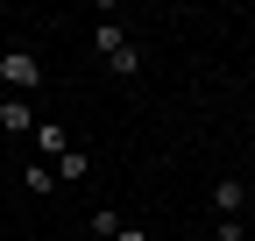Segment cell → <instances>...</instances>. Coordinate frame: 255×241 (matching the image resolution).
Wrapping results in <instances>:
<instances>
[{
	"mask_svg": "<svg viewBox=\"0 0 255 241\" xmlns=\"http://www.w3.org/2000/svg\"><path fill=\"white\" fill-rule=\"evenodd\" d=\"M0 128H7V135H36V107H28V100H0Z\"/></svg>",
	"mask_w": 255,
	"mask_h": 241,
	"instance_id": "3957f363",
	"label": "cell"
},
{
	"mask_svg": "<svg viewBox=\"0 0 255 241\" xmlns=\"http://www.w3.org/2000/svg\"><path fill=\"white\" fill-rule=\"evenodd\" d=\"M114 241H149V234H142V227H135V220H128V227H121V234H114Z\"/></svg>",
	"mask_w": 255,
	"mask_h": 241,
	"instance_id": "9c48e42d",
	"label": "cell"
},
{
	"mask_svg": "<svg viewBox=\"0 0 255 241\" xmlns=\"http://www.w3.org/2000/svg\"><path fill=\"white\" fill-rule=\"evenodd\" d=\"M36 149H43V156L57 163V156H64V149H71V135H64V128H57V120H36Z\"/></svg>",
	"mask_w": 255,
	"mask_h": 241,
	"instance_id": "8992f818",
	"label": "cell"
},
{
	"mask_svg": "<svg viewBox=\"0 0 255 241\" xmlns=\"http://www.w3.org/2000/svg\"><path fill=\"white\" fill-rule=\"evenodd\" d=\"M21 177H28V192H50V185H57V170H50V163H28Z\"/></svg>",
	"mask_w": 255,
	"mask_h": 241,
	"instance_id": "ba28073f",
	"label": "cell"
},
{
	"mask_svg": "<svg viewBox=\"0 0 255 241\" xmlns=\"http://www.w3.org/2000/svg\"><path fill=\"white\" fill-rule=\"evenodd\" d=\"M92 43H100V57L114 64V78H142V50L128 43L121 21H100V28H92Z\"/></svg>",
	"mask_w": 255,
	"mask_h": 241,
	"instance_id": "6da1fadb",
	"label": "cell"
},
{
	"mask_svg": "<svg viewBox=\"0 0 255 241\" xmlns=\"http://www.w3.org/2000/svg\"><path fill=\"white\" fill-rule=\"evenodd\" d=\"M121 227H128V220H121V213H114V206H92V234H100V241H114V234H121Z\"/></svg>",
	"mask_w": 255,
	"mask_h": 241,
	"instance_id": "52a82bcc",
	"label": "cell"
},
{
	"mask_svg": "<svg viewBox=\"0 0 255 241\" xmlns=\"http://www.w3.org/2000/svg\"><path fill=\"white\" fill-rule=\"evenodd\" d=\"M241 177H220V185H213V206H220V220H241Z\"/></svg>",
	"mask_w": 255,
	"mask_h": 241,
	"instance_id": "5b68a950",
	"label": "cell"
},
{
	"mask_svg": "<svg viewBox=\"0 0 255 241\" xmlns=\"http://www.w3.org/2000/svg\"><path fill=\"white\" fill-rule=\"evenodd\" d=\"M50 170H57V185H85V177H92V156H85V149H64Z\"/></svg>",
	"mask_w": 255,
	"mask_h": 241,
	"instance_id": "277c9868",
	"label": "cell"
},
{
	"mask_svg": "<svg viewBox=\"0 0 255 241\" xmlns=\"http://www.w3.org/2000/svg\"><path fill=\"white\" fill-rule=\"evenodd\" d=\"M0 78H7V93H14V100H21V93H36V85H43V57L28 50V43L0 50Z\"/></svg>",
	"mask_w": 255,
	"mask_h": 241,
	"instance_id": "7a4b0ae2",
	"label": "cell"
}]
</instances>
